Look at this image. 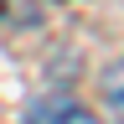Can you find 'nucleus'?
Segmentation results:
<instances>
[{
	"instance_id": "f03ea898",
	"label": "nucleus",
	"mask_w": 124,
	"mask_h": 124,
	"mask_svg": "<svg viewBox=\"0 0 124 124\" xmlns=\"http://www.w3.org/2000/svg\"><path fill=\"white\" fill-rule=\"evenodd\" d=\"M103 103H108V114L124 124V62H114V67L103 72Z\"/></svg>"
},
{
	"instance_id": "f257e3e1",
	"label": "nucleus",
	"mask_w": 124,
	"mask_h": 124,
	"mask_svg": "<svg viewBox=\"0 0 124 124\" xmlns=\"http://www.w3.org/2000/svg\"><path fill=\"white\" fill-rule=\"evenodd\" d=\"M26 124H98V119H93L78 98H41L26 114Z\"/></svg>"
}]
</instances>
